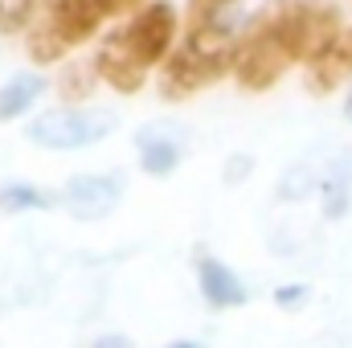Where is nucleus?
I'll return each mask as SVG.
<instances>
[{"mask_svg":"<svg viewBox=\"0 0 352 348\" xmlns=\"http://www.w3.org/2000/svg\"><path fill=\"white\" fill-rule=\"evenodd\" d=\"M344 209H349V180H344V168H332L328 188H324V213L328 217H340Z\"/></svg>","mask_w":352,"mask_h":348,"instance_id":"nucleus-14","label":"nucleus"},{"mask_svg":"<svg viewBox=\"0 0 352 348\" xmlns=\"http://www.w3.org/2000/svg\"><path fill=\"white\" fill-rule=\"evenodd\" d=\"M238 45L226 33H188L184 45L176 50L164 66V98H184L192 90L209 87L226 74V66H234Z\"/></svg>","mask_w":352,"mask_h":348,"instance_id":"nucleus-2","label":"nucleus"},{"mask_svg":"<svg viewBox=\"0 0 352 348\" xmlns=\"http://www.w3.org/2000/svg\"><path fill=\"white\" fill-rule=\"evenodd\" d=\"M274 299H278L283 307H299V303L307 299V287H299V283H291V287H278V291H274Z\"/></svg>","mask_w":352,"mask_h":348,"instance_id":"nucleus-16","label":"nucleus"},{"mask_svg":"<svg viewBox=\"0 0 352 348\" xmlns=\"http://www.w3.org/2000/svg\"><path fill=\"white\" fill-rule=\"evenodd\" d=\"M295 33H291V12H287V0L263 8L250 29L242 33L238 41V54H234V74L238 83L250 90H266L283 78V70L295 62Z\"/></svg>","mask_w":352,"mask_h":348,"instance_id":"nucleus-1","label":"nucleus"},{"mask_svg":"<svg viewBox=\"0 0 352 348\" xmlns=\"http://www.w3.org/2000/svg\"><path fill=\"white\" fill-rule=\"evenodd\" d=\"M140 152H144V168L156 173V176L173 173L176 160H180V148H176L173 140H160V135H152V131L140 135Z\"/></svg>","mask_w":352,"mask_h":348,"instance_id":"nucleus-11","label":"nucleus"},{"mask_svg":"<svg viewBox=\"0 0 352 348\" xmlns=\"http://www.w3.org/2000/svg\"><path fill=\"white\" fill-rule=\"evenodd\" d=\"M37 94H41V78H37V74H12V78L0 87V123L25 115Z\"/></svg>","mask_w":352,"mask_h":348,"instance_id":"nucleus-10","label":"nucleus"},{"mask_svg":"<svg viewBox=\"0 0 352 348\" xmlns=\"http://www.w3.org/2000/svg\"><path fill=\"white\" fill-rule=\"evenodd\" d=\"M234 8H238V0H192L188 4V33L234 37Z\"/></svg>","mask_w":352,"mask_h":348,"instance_id":"nucleus-9","label":"nucleus"},{"mask_svg":"<svg viewBox=\"0 0 352 348\" xmlns=\"http://www.w3.org/2000/svg\"><path fill=\"white\" fill-rule=\"evenodd\" d=\"M123 37H127L131 54H135L144 66H156V62L168 54V45H173V37H176V8L164 4V0L148 4V8L123 29Z\"/></svg>","mask_w":352,"mask_h":348,"instance_id":"nucleus-4","label":"nucleus"},{"mask_svg":"<svg viewBox=\"0 0 352 348\" xmlns=\"http://www.w3.org/2000/svg\"><path fill=\"white\" fill-rule=\"evenodd\" d=\"M94 348H135V345H131L127 336H102V340H98Z\"/></svg>","mask_w":352,"mask_h":348,"instance_id":"nucleus-17","label":"nucleus"},{"mask_svg":"<svg viewBox=\"0 0 352 348\" xmlns=\"http://www.w3.org/2000/svg\"><path fill=\"white\" fill-rule=\"evenodd\" d=\"M349 119H352V98H349Z\"/></svg>","mask_w":352,"mask_h":348,"instance_id":"nucleus-21","label":"nucleus"},{"mask_svg":"<svg viewBox=\"0 0 352 348\" xmlns=\"http://www.w3.org/2000/svg\"><path fill=\"white\" fill-rule=\"evenodd\" d=\"M111 12H119L115 0H54L50 25L58 29V37L66 45H78V41H87Z\"/></svg>","mask_w":352,"mask_h":348,"instance_id":"nucleus-5","label":"nucleus"},{"mask_svg":"<svg viewBox=\"0 0 352 348\" xmlns=\"http://www.w3.org/2000/svg\"><path fill=\"white\" fill-rule=\"evenodd\" d=\"M37 0H0V33H16L33 17Z\"/></svg>","mask_w":352,"mask_h":348,"instance_id":"nucleus-15","label":"nucleus"},{"mask_svg":"<svg viewBox=\"0 0 352 348\" xmlns=\"http://www.w3.org/2000/svg\"><path fill=\"white\" fill-rule=\"evenodd\" d=\"M168 348H201V345H192V340H176V345H168Z\"/></svg>","mask_w":352,"mask_h":348,"instance_id":"nucleus-18","label":"nucleus"},{"mask_svg":"<svg viewBox=\"0 0 352 348\" xmlns=\"http://www.w3.org/2000/svg\"><path fill=\"white\" fill-rule=\"evenodd\" d=\"M197 279H201V295H205L213 307H242V303H246V287H242V279H238L226 262L201 259Z\"/></svg>","mask_w":352,"mask_h":348,"instance_id":"nucleus-8","label":"nucleus"},{"mask_svg":"<svg viewBox=\"0 0 352 348\" xmlns=\"http://www.w3.org/2000/svg\"><path fill=\"white\" fill-rule=\"evenodd\" d=\"M344 45H349V54H352V33H349V41H344Z\"/></svg>","mask_w":352,"mask_h":348,"instance_id":"nucleus-20","label":"nucleus"},{"mask_svg":"<svg viewBox=\"0 0 352 348\" xmlns=\"http://www.w3.org/2000/svg\"><path fill=\"white\" fill-rule=\"evenodd\" d=\"M98 74L111 83L115 90H140L144 87V62L131 54V45H127V37H123V29L119 33H111L107 41H102V50H98Z\"/></svg>","mask_w":352,"mask_h":348,"instance_id":"nucleus-7","label":"nucleus"},{"mask_svg":"<svg viewBox=\"0 0 352 348\" xmlns=\"http://www.w3.org/2000/svg\"><path fill=\"white\" fill-rule=\"evenodd\" d=\"M54 197L33 188V184H8L0 188V209H50Z\"/></svg>","mask_w":352,"mask_h":348,"instance_id":"nucleus-13","label":"nucleus"},{"mask_svg":"<svg viewBox=\"0 0 352 348\" xmlns=\"http://www.w3.org/2000/svg\"><path fill=\"white\" fill-rule=\"evenodd\" d=\"M66 50H70V45L58 37V29H54L50 21H45V25H37V29H33V37H29V54H33V62H41V66H45V62H54V58H62Z\"/></svg>","mask_w":352,"mask_h":348,"instance_id":"nucleus-12","label":"nucleus"},{"mask_svg":"<svg viewBox=\"0 0 352 348\" xmlns=\"http://www.w3.org/2000/svg\"><path fill=\"white\" fill-rule=\"evenodd\" d=\"M119 193H123V180L119 176H78L66 184V209L74 217H107L115 205H119Z\"/></svg>","mask_w":352,"mask_h":348,"instance_id":"nucleus-6","label":"nucleus"},{"mask_svg":"<svg viewBox=\"0 0 352 348\" xmlns=\"http://www.w3.org/2000/svg\"><path fill=\"white\" fill-rule=\"evenodd\" d=\"M115 4H119V8H135L140 0H115Z\"/></svg>","mask_w":352,"mask_h":348,"instance_id":"nucleus-19","label":"nucleus"},{"mask_svg":"<svg viewBox=\"0 0 352 348\" xmlns=\"http://www.w3.org/2000/svg\"><path fill=\"white\" fill-rule=\"evenodd\" d=\"M111 127H115V115H111V111L62 107V111H45L41 119H33L29 140L41 144V148L70 152V148H90V144H98Z\"/></svg>","mask_w":352,"mask_h":348,"instance_id":"nucleus-3","label":"nucleus"}]
</instances>
